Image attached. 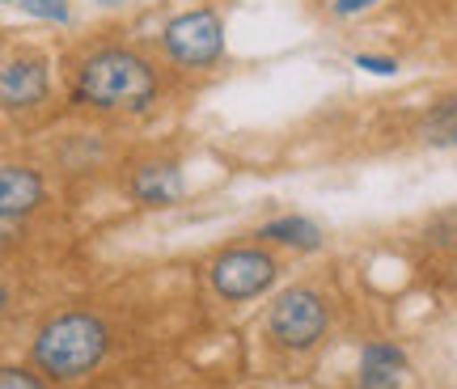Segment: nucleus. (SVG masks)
<instances>
[{
    "label": "nucleus",
    "instance_id": "obj_1",
    "mask_svg": "<svg viewBox=\"0 0 457 389\" xmlns=\"http://www.w3.org/2000/svg\"><path fill=\"white\" fill-rule=\"evenodd\" d=\"M157 72L140 51L131 47H102L94 55H85V64L77 68V85L72 97L81 106L94 111H145L157 102Z\"/></svg>",
    "mask_w": 457,
    "mask_h": 389
},
{
    "label": "nucleus",
    "instance_id": "obj_2",
    "mask_svg": "<svg viewBox=\"0 0 457 389\" xmlns=\"http://www.w3.org/2000/svg\"><path fill=\"white\" fill-rule=\"evenodd\" d=\"M111 347L106 326L94 313H60L47 322L34 339V364L51 377V381H77V377L94 373Z\"/></svg>",
    "mask_w": 457,
    "mask_h": 389
},
{
    "label": "nucleus",
    "instance_id": "obj_3",
    "mask_svg": "<svg viewBox=\"0 0 457 389\" xmlns=\"http://www.w3.org/2000/svg\"><path fill=\"white\" fill-rule=\"evenodd\" d=\"M327 326H330L327 301L313 288L279 292L271 313H267V335H271L279 347H293V352L313 347V343L327 335Z\"/></svg>",
    "mask_w": 457,
    "mask_h": 389
},
{
    "label": "nucleus",
    "instance_id": "obj_4",
    "mask_svg": "<svg viewBox=\"0 0 457 389\" xmlns=\"http://www.w3.org/2000/svg\"><path fill=\"white\" fill-rule=\"evenodd\" d=\"M162 47L182 68H212L225 55V26L212 9H191L162 30Z\"/></svg>",
    "mask_w": 457,
    "mask_h": 389
},
{
    "label": "nucleus",
    "instance_id": "obj_5",
    "mask_svg": "<svg viewBox=\"0 0 457 389\" xmlns=\"http://www.w3.org/2000/svg\"><path fill=\"white\" fill-rule=\"evenodd\" d=\"M279 267L267 250H254V245H242V250H225L220 259L208 267V279H212L216 296L225 301H254L276 284Z\"/></svg>",
    "mask_w": 457,
    "mask_h": 389
},
{
    "label": "nucleus",
    "instance_id": "obj_6",
    "mask_svg": "<svg viewBox=\"0 0 457 389\" xmlns=\"http://www.w3.org/2000/svg\"><path fill=\"white\" fill-rule=\"evenodd\" d=\"M0 97L4 106L17 111V106H38L47 97V64L34 60V55H17L4 64L0 72Z\"/></svg>",
    "mask_w": 457,
    "mask_h": 389
},
{
    "label": "nucleus",
    "instance_id": "obj_7",
    "mask_svg": "<svg viewBox=\"0 0 457 389\" xmlns=\"http://www.w3.org/2000/svg\"><path fill=\"white\" fill-rule=\"evenodd\" d=\"M407 373V356L394 343H364L360 352V389H398Z\"/></svg>",
    "mask_w": 457,
    "mask_h": 389
},
{
    "label": "nucleus",
    "instance_id": "obj_8",
    "mask_svg": "<svg viewBox=\"0 0 457 389\" xmlns=\"http://www.w3.org/2000/svg\"><path fill=\"white\" fill-rule=\"evenodd\" d=\"M38 203H43V178L26 165H4L0 170V211H4V220H17Z\"/></svg>",
    "mask_w": 457,
    "mask_h": 389
},
{
    "label": "nucleus",
    "instance_id": "obj_9",
    "mask_svg": "<svg viewBox=\"0 0 457 389\" xmlns=\"http://www.w3.org/2000/svg\"><path fill=\"white\" fill-rule=\"evenodd\" d=\"M131 194L140 199V203H153V208H165V203H174L182 194V174L179 165H140L136 170V178H131Z\"/></svg>",
    "mask_w": 457,
    "mask_h": 389
},
{
    "label": "nucleus",
    "instance_id": "obj_10",
    "mask_svg": "<svg viewBox=\"0 0 457 389\" xmlns=\"http://www.w3.org/2000/svg\"><path fill=\"white\" fill-rule=\"evenodd\" d=\"M259 237L262 242L288 245V250H318L322 245V228L313 220H305V216H279V220L259 225Z\"/></svg>",
    "mask_w": 457,
    "mask_h": 389
},
{
    "label": "nucleus",
    "instance_id": "obj_11",
    "mask_svg": "<svg viewBox=\"0 0 457 389\" xmlns=\"http://www.w3.org/2000/svg\"><path fill=\"white\" fill-rule=\"evenodd\" d=\"M420 136H424V145H436V148L457 145V97H445L441 106L428 114Z\"/></svg>",
    "mask_w": 457,
    "mask_h": 389
},
{
    "label": "nucleus",
    "instance_id": "obj_12",
    "mask_svg": "<svg viewBox=\"0 0 457 389\" xmlns=\"http://www.w3.org/2000/svg\"><path fill=\"white\" fill-rule=\"evenodd\" d=\"M21 13L43 17V21H68V0H17Z\"/></svg>",
    "mask_w": 457,
    "mask_h": 389
},
{
    "label": "nucleus",
    "instance_id": "obj_13",
    "mask_svg": "<svg viewBox=\"0 0 457 389\" xmlns=\"http://www.w3.org/2000/svg\"><path fill=\"white\" fill-rule=\"evenodd\" d=\"M356 68L373 72V77H394V72H398V60H390V55H369V51H360V55H356Z\"/></svg>",
    "mask_w": 457,
    "mask_h": 389
},
{
    "label": "nucleus",
    "instance_id": "obj_14",
    "mask_svg": "<svg viewBox=\"0 0 457 389\" xmlns=\"http://www.w3.org/2000/svg\"><path fill=\"white\" fill-rule=\"evenodd\" d=\"M0 389H47V385L34 373H26V368H4L0 373Z\"/></svg>",
    "mask_w": 457,
    "mask_h": 389
},
{
    "label": "nucleus",
    "instance_id": "obj_15",
    "mask_svg": "<svg viewBox=\"0 0 457 389\" xmlns=\"http://www.w3.org/2000/svg\"><path fill=\"white\" fill-rule=\"evenodd\" d=\"M377 0H330V13L335 17H356L364 13V9H373Z\"/></svg>",
    "mask_w": 457,
    "mask_h": 389
},
{
    "label": "nucleus",
    "instance_id": "obj_16",
    "mask_svg": "<svg viewBox=\"0 0 457 389\" xmlns=\"http://www.w3.org/2000/svg\"><path fill=\"white\" fill-rule=\"evenodd\" d=\"M102 4H119V0H102Z\"/></svg>",
    "mask_w": 457,
    "mask_h": 389
},
{
    "label": "nucleus",
    "instance_id": "obj_17",
    "mask_svg": "<svg viewBox=\"0 0 457 389\" xmlns=\"http://www.w3.org/2000/svg\"><path fill=\"white\" fill-rule=\"evenodd\" d=\"M4 4H17V0H4Z\"/></svg>",
    "mask_w": 457,
    "mask_h": 389
}]
</instances>
